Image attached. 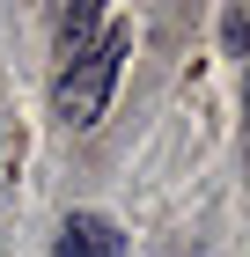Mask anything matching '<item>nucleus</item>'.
Returning a JSON list of instances; mask_svg holds the SVG:
<instances>
[{
    "label": "nucleus",
    "instance_id": "nucleus-1",
    "mask_svg": "<svg viewBox=\"0 0 250 257\" xmlns=\"http://www.w3.org/2000/svg\"><path fill=\"white\" fill-rule=\"evenodd\" d=\"M125 52H133V30H103V37H96V52H81V59L59 74L52 110H59L66 125H96V118H103V103H111V88H118V66H125Z\"/></svg>",
    "mask_w": 250,
    "mask_h": 257
},
{
    "label": "nucleus",
    "instance_id": "nucleus-2",
    "mask_svg": "<svg viewBox=\"0 0 250 257\" xmlns=\"http://www.w3.org/2000/svg\"><path fill=\"white\" fill-rule=\"evenodd\" d=\"M59 257H125V242H118V228L103 213H74L66 235H59Z\"/></svg>",
    "mask_w": 250,
    "mask_h": 257
},
{
    "label": "nucleus",
    "instance_id": "nucleus-3",
    "mask_svg": "<svg viewBox=\"0 0 250 257\" xmlns=\"http://www.w3.org/2000/svg\"><path fill=\"white\" fill-rule=\"evenodd\" d=\"M59 52H66V66H74L81 52H96V8H89V0H74V8L59 15Z\"/></svg>",
    "mask_w": 250,
    "mask_h": 257
}]
</instances>
